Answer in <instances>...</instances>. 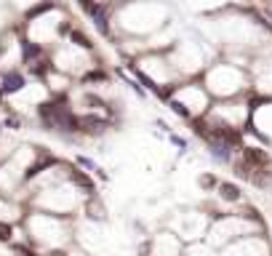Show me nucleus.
<instances>
[{
    "label": "nucleus",
    "instance_id": "13",
    "mask_svg": "<svg viewBox=\"0 0 272 256\" xmlns=\"http://www.w3.org/2000/svg\"><path fill=\"white\" fill-rule=\"evenodd\" d=\"M270 14H272V8H270Z\"/></svg>",
    "mask_w": 272,
    "mask_h": 256
},
{
    "label": "nucleus",
    "instance_id": "7",
    "mask_svg": "<svg viewBox=\"0 0 272 256\" xmlns=\"http://www.w3.org/2000/svg\"><path fill=\"white\" fill-rule=\"evenodd\" d=\"M80 126H86V131H91V134H96V131H101V128H104L107 126V123L104 120H96V118H80Z\"/></svg>",
    "mask_w": 272,
    "mask_h": 256
},
{
    "label": "nucleus",
    "instance_id": "10",
    "mask_svg": "<svg viewBox=\"0 0 272 256\" xmlns=\"http://www.w3.org/2000/svg\"><path fill=\"white\" fill-rule=\"evenodd\" d=\"M11 235H14L11 224H3V221H0V240H11Z\"/></svg>",
    "mask_w": 272,
    "mask_h": 256
},
{
    "label": "nucleus",
    "instance_id": "2",
    "mask_svg": "<svg viewBox=\"0 0 272 256\" xmlns=\"http://www.w3.org/2000/svg\"><path fill=\"white\" fill-rule=\"evenodd\" d=\"M243 158H246V166H251V168H267V163H270V158H267V152H262V150H253V147H246L243 150Z\"/></svg>",
    "mask_w": 272,
    "mask_h": 256
},
{
    "label": "nucleus",
    "instance_id": "3",
    "mask_svg": "<svg viewBox=\"0 0 272 256\" xmlns=\"http://www.w3.org/2000/svg\"><path fill=\"white\" fill-rule=\"evenodd\" d=\"M230 144H224V141H219V139H214L211 141V158H216L219 163H227L230 160Z\"/></svg>",
    "mask_w": 272,
    "mask_h": 256
},
{
    "label": "nucleus",
    "instance_id": "9",
    "mask_svg": "<svg viewBox=\"0 0 272 256\" xmlns=\"http://www.w3.org/2000/svg\"><path fill=\"white\" fill-rule=\"evenodd\" d=\"M171 110L176 112V115H181V118H190V110H187L184 104H179V101H171Z\"/></svg>",
    "mask_w": 272,
    "mask_h": 256
},
{
    "label": "nucleus",
    "instance_id": "4",
    "mask_svg": "<svg viewBox=\"0 0 272 256\" xmlns=\"http://www.w3.org/2000/svg\"><path fill=\"white\" fill-rule=\"evenodd\" d=\"M21 85H24V78H21L19 72H8L5 80H3V91L5 94H14V91H19Z\"/></svg>",
    "mask_w": 272,
    "mask_h": 256
},
{
    "label": "nucleus",
    "instance_id": "5",
    "mask_svg": "<svg viewBox=\"0 0 272 256\" xmlns=\"http://www.w3.org/2000/svg\"><path fill=\"white\" fill-rule=\"evenodd\" d=\"M70 179L75 181L78 187H83V190H86V192H91V190H94V181H91L86 174H80V171H78V168H75V171H70Z\"/></svg>",
    "mask_w": 272,
    "mask_h": 256
},
{
    "label": "nucleus",
    "instance_id": "12",
    "mask_svg": "<svg viewBox=\"0 0 272 256\" xmlns=\"http://www.w3.org/2000/svg\"><path fill=\"white\" fill-rule=\"evenodd\" d=\"M78 163H83V166H88V168H96V166H94V163H91V160H88V158H78Z\"/></svg>",
    "mask_w": 272,
    "mask_h": 256
},
{
    "label": "nucleus",
    "instance_id": "11",
    "mask_svg": "<svg viewBox=\"0 0 272 256\" xmlns=\"http://www.w3.org/2000/svg\"><path fill=\"white\" fill-rule=\"evenodd\" d=\"M200 184H203V187H214V184H216V179H214V176H203Z\"/></svg>",
    "mask_w": 272,
    "mask_h": 256
},
{
    "label": "nucleus",
    "instance_id": "6",
    "mask_svg": "<svg viewBox=\"0 0 272 256\" xmlns=\"http://www.w3.org/2000/svg\"><path fill=\"white\" fill-rule=\"evenodd\" d=\"M219 192H222V197H224V200H240V190H237L235 184H230V181L219 184Z\"/></svg>",
    "mask_w": 272,
    "mask_h": 256
},
{
    "label": "nucleus",
    "instance_id": "1",
    "mask_svg": "<svg viewBox=\"0 0 272 256\" xmlns=\"http://www.w3.org/2000/svg\"><path fill=\"white\" fill-rule=\"evenodd\" d=\"M83 8L88 11L91 16H94V21H96V27H99V32L101 35H110V27H107V5H99V3H83Z\"/></svg>",
    "mask_w": 272,
    "mask_h": 256
},
{
    "label": "nucleus",
    "instance_id": "8",
    "mask_svg": "<svg viewBox=\"0 0 272 256\" xmlns=\"http://www.w3.org/2000/svg\"><path fill=\"white\" fill-rule=\"evenodd\" d=\"M72 43H78V45H83V48H91V40H88V38L86 35H83V32H72Z\"/></svg>",
    "mask_w": 272,
    "mask_h": 256
}]
</instances>
